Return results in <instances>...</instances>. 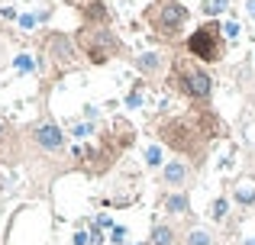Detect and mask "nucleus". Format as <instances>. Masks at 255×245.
<instances>
[{
    "label": "nucleus",
    "mask_w": 255,
    "mask_h": 245,
    "mask_svg": "<svg viewBox=\"0 0 255 245\" xmlns=\"http://www.w3.org/2000/svg\"><path fill=\"white\" fill-rule=\"evenodd\" d=\"M168 84L178 97L191 103H210L213 97V75L210 65L197 62L194 55H174L171 58V71H168Z\"/></svg>",
    "instance_id": "nucleus-3"
},
{
    "label": "nucleus",
    "mask_w": 255,
    "mask_h": 245,
    "mask_svg": "<svg viewBox=\"0 0 255 245\" xmlns=\"http://www.w3.org/2000/svg\"><path fill=\"white\" fill-rule=\"evenodd\" d=\"M142 158H145V164H149V168H155V171H162V164L168 162V158H165V145L158 142V139H152V142L142 149Z\"/></svg>",
    "instance_id": "nucleus-17"
},
{
    "label": "nucleus",
    "mask_w": 255,
    "mask_h": 245,
    "mask_svg": "<svg viewBox=\"0 0 255 245\" xmlns=\"http://www.w3.org/2000/svg\"><path fill=\"white\" fill-rule=\"evenodd\" d=\"M75 42L81 49L84 62L94 68H104L113 58H129L126 42L113 32V26H94V23H81L75 32Z\"/></svg>",
    "instance_id": "nucleus-5"
},
{
    "label": "nucleus",
    "mask_w": 255,
    "mask_h": 245,
    "mask_svg": "<svg viewBox=\"0 0 255 245\" xmlns=\"http://www.w3.org/2000/svg\"><path fill=\"white\" fill-rule=\"evenodd\" d=\"M233 203L243 210L255 207V171H243L233 184Z\"/></svg>",
    "instance_id": "nucleus-15"
},
{
    "label": "nucleus",
    "mask_w": 255,
    "mask_h": 245,
    "mask_svg": "<svg viewBox=\"0 0 255 245\" xmlns=\"http://www.w3.org/2000/svg\"><path fill=\"white\" fill-rule=\"evenodd\" d=\"M13 68H16L19 75H39V62L29 55V52H19V55L13 58Z\"/></svg>",
    "instance_id": "nucleus-19"
},
{
    "label": "nucleus",
    "mask_w": 255,
    "mask_h": 245,
    "mask_svg": "<svg viewBox=\"0 0 255 245\" xmlns=\"http://www.w3.org/2000/svg\"><path fill=\"white\" fill-rule=\"evenodd\" d=\"M149 245H181V229L174 226V223H168V220L152 223Z\"/></svg>",
    "instance_id": "nucleus-16"
},
{
    "label": "nucleus",
    "mask_w": 255,
    "mask_h": 245,
    "mask_svg": "<svg viewBox=\"0 0 255 245\" xmlns=\"http://www.w3.org/2000/svg\"><path fill=\"white\" fill-rule=\"evenodd\" d=\"M84 226H91V223H78V229H75V236H71V245H91V229H84Z\"/></svg>",
    "instance_id": "nucleus-25"
},
{
    "label": "nucleus",
    "mask_w": 255,
    "mask_h": 245,
    "mask_svg": "<svg viewBox=\"0 0 255 245\" xmlns=\"http://www.w3.org/2000/svg\"><path fill=\"white\" fill-rule=\"evenodd\" d=\"M132 68L142 81H158V78H168L171 71V58L158 49H145L139 55H132Z\"/></svg>",
    "instance_id": "nucleus-10"
},
{
    "label": "nucleus",
    "mask_w": 255,
    "mask_h": 245,
    "mask_svg": "<svg viewBox=\"0 0 255 245\" xmlns=\"http://www.w3.org/2000/svg\"><path fill=\"white\" fill-rule=\"evenodd\" d=\"M23 152H26V136L16 129V126L0 120V164H6V168L19 164L26 158Z\"/></svg>",
    "instance_id": "nucleus-11"
},
{
    "label": "nucleus",
    "mask_w": 255,
    "mask_h": 245,
    "mask_svg": "<svg viewBox=\"0 0 255 245\" xmlns=\"http://www.w3.org/2000/svg\"><path fill=\"white\" fill-rule=\"evenodd\" d=\"M243 245H255V233H252V236H249V239H246Z\"/></svg>",
    "instance_id": "nucleus-32"
},
{
    "label": "nucleus",
    "mask_w": 255,
    "mask_h": 245,
    "mask_svg": "<svg viewBox=\"0 0 255 245\" xmlns=\"http://www.w3.org/2000/svg\"><path fill=\"white\" fill-rule=\"evenodd\" d=\"M84 120L97 123V120H100V110H97V107H91V103H87V107H84Z\"/></svg>",
    "instance_id": "nucleus-28"
},
{
    "label": "nucleus",
    "mask_w": 255,
    "mask_h": 245,
    "mask_svg": "<svg viewBox=\"0 0 255 245\" xmlns=\"http://www.w3.org/2000/svg\"><path fill=\"white\" fill-rule=\"evenodd\" d=\"M132 142H136V126L123 116H113L100 129L97 145H78L75 149V168L87 177H104L117 162H123Z\"/></svg>",
    "instance_id": "nucleus-2"
},
{
    "label": "nucleus",
    "mask_w": 255,
    "mask_h": 245,
    "mask_svg": "<svg viewBox=\"0 0 255 245\" xmlns=\"http://www.w3.org/2000/svg\"><path fill=\"white\" fill-rule=\"evenodd\" d=\"M194 174H197V171L191 168V164L184 162V158H168V162L162 164V171H158V187L162 190H187L194 184Z\"/></svg>",
    "instance_id": "nucleus-9"
},
{
    "label": "nucleus",
    "mask_w": 255,
    "mask_h": 245,
    "mask_svg": "<svg viewBox=\"0 0 255 245\" xmlns=\"http://www.w3.org/2000/svg\"><path fill=\"white\" fill-rule=\"evenodd\" d=\"M16 26H19V29H26V32H29V29H36V26H39V13H19Z\"/></svg>",
    "instance_id": "nucleus-27"
},
{
    "label": "nucleus",
    "mask_w": 255,
    "mask_h": 245,
    "mask_svg": "<svg viewBox=\"0 0 255 245\" xmlns=\"http://www.w3.org/2000/svg\"><path fill=\"white\" fill-rule=\"evenodd\" d=\"M26 139H29V145L39 152L42 158H49V162H58V158L68 155V142H65V129L58 126L52 116H42V120H36L29 126V132H26Z\"/></svg>",
    "instance_id": "nucleus-8"
},
{
    "label": "nucleus",
    "mask_w": 255,
    "mask_h": 245,
    "mask_svg": "<svg viewBox=\"0 0 255 245\" xmlns=\"http://www.w3.org/2000/svg\"><path fill=\"white\" fill-rule=\"evenodd\" d=\"M39 55L45 58V62L52 65V71H58V75H65V71H75L78 65H81V49H78L75 36L71 32H45L42 39H39Z\"/></svg>",
    "instance_id": "nucleus-7"
},
{
    "label": "nucleus",
    "mask_w": 255,
    "mask_h": 245,
    "mask_svg": "<svg viewBox=\"0 0 255 245\" xmlns=\"http://www.w3.org/2000/svg\"><path fill=\"white\" fill-rule=\"evenodd\" d=\"M78 10L81 23H94V26H113V13L104 0H68Z\"/></svg>",
    "instance_id": "nucleus-13"
},
{
    "label": "nucleus",
    "mask_w": 255,
    "mask_h": 245,
    "mask_svg": "<svg viewBox=\"0 0 255 245\" xmlns=\"http://www.w3.org/2000/svg\"><path fill=\"white\" fill-rule=\"evenodd\" d=\"M142 23L149 26L155 42L178 45L187 23H191V10L184 6V0H152L142 10Z\"/></svg>",
    "instance_id": "nucleus-4"
},
{
    "label": "nucleus",
    "mask_w": 255,
    "mask_h": 245,
    "mask_svg": "<svg viewBox=\"0 0 255 245\" xmlns=\"http://www.w3.org/2000/svg\"><path fill=\"white\" fill-rule=\"evenodd\" d=\"M49 19H52V6H45V10H39V26H42V23H49Z\"/></svg>",
    "instance_id": "nucleus-30"
},
{
    "label": "nucleus",
    "mask_w": 255,
    "mask_h": 245,
    "mask_svg": "<svg viewBox=\"0 0 255 245\" xmlns=\"http://www.w3.org/2000/svg\"><path fill=\"white\" fill-rule=\"evenodd\" d=\"M200 10H204L207 19H217V16H223V13L230 10V0H204Z\"/></svg>",
    "instance_id": "nucleus-21"
},
{
    "label": "nucleus",
    "mask_w": 255,
    "mask_h": 245,
    "mask_svg": "<svg viewBox=\"0 0 255 245\" xmlns=\"http://www.w3.org/2000/svg\"><path fill=\"white\" fill-rule=\"evenodd\" d=\"M184 245H217V233L207 226H191L184 233Z\"/></svg>",
    "instance_id": "nucleus-18"
},
{
    "label": "nucleus",
    "mask_w": 255,
    "mask_h": 245,
    "mask_svg": "<svg viewBox=\"0 0 255 245\" xmlns=\"http://www.w3.org/2000/svg\"><path fill=\"white\" fill-rule=\"evenodd\" d=\"M97 126H100V123H91V120H75V123L68 126V132H71L75 139H87V136H94V132H97Z\"/></svg>",
    "instance_id": "nucleus-22"
},
{
    "label": "nucleus",
    "mask_w": 255,
    "mask_h": 245,
    "mask_svg": "<svg viewBox=\"0 0 255 245\" xmlns=\"http://www.w3.org/2000/svg\"><path fill=\"white\" fill-rule=\"evenodd\" d=\"M246 16L255 19V0H246Z\"/></svg>",
    "instance_id": "nucleus-31"
},
{
    "label": "nucleus",
    "mask_w": 255,
    "mask_h": 245,
    "mask_svg": "<svg viewBox=\"0 0 255 245\" xmlns=\"http://www.w3.org/2000/svg\"><path fill=\"white\" fill-rule=\"evenodd\" d=\"M0 16L3 19H19V13L13 10V6H0Z\"/></svg>",
    "instance_id": "nucleus-29"
},
{
    "label": "nucleus",
    "mask_w": 255,
    "mask_h": 245,
    "mask_svg": "<svg viewBox=\"0 0 255 245\" xmlns=\"http://www.w3.org/2000/svg\"><path fill=\"white\" fill-rule=\"evenodd\" d=\"M226 216H230V194H220L217 200L210 203V220L213 223H223Z\"/></svg>",
    "instance_id": "nucleus-20"
},
{
    "label": "nucleus",
    "mask_w": 255,
    "mask_h": 245,
    "mask_svg": "<svg viewBox=\"0 0 255 245\" xmlns=\"http://www.w3.org/2000/svg\"><path fill=\"white\" fill-rule=\"evenodd\" d=\"M184 52L194 55L197 62H204V65L223 62V55H226L223 23H220V19H207V23H200L197 29H191L187 39H184Z\"/></svg>",
    "instance_id": "nucleus-6"
},
{
    "label": "nucleus",
    "mask_w": 255,
    "mask_h": 245,
    "mask_svg": "<svg viewBox=\"0 0 255 245\" xmlns=\"http://www.w3.org/2000/svg\"><path fill=\"white\" fill-rule=\"evenodd\" d=\"M123 103H126V110H139V107H142V103H145V97H142V81H139V84H132Z\"/></svg>",
    "instance_id": "nucleus-23"
},
{
    "label": "nucleus",
    "mask_w": 255,
    "mask_h": 245,
    "mask_svg": "<svg viewBox=\"0 0 255 245\" xmlns=\"http://www.w3.org/2000/svg\"><path fill=\"white\" fill-rule=\"evenodd\" d=\"M126 236H129V229H126L123 223H113V229H110V245H126Z\"/></svg>",
    "instance_id": "nucleus-26"
},
{
    "label": "nucleus",
    "mask_w": 255,
    "mask_h": 245,
    "mask_svg": "<svg viewBox=\"0 0 255 245\" xmlns=\"http://www.w3.org/2000/svg\"><path fill=\"white\" fill-rule=\"evenodd\" d=\"M223 36L230 39V42H236L239 36H243V23H239L236 16H230V19H223Z\"/></svg>",
    "instance_id": "nucleus-24"
},
{
    "label": "nucleus",
    "mask_w": 255,
    "mask_h": 245,
    "mask_svg": "<svg viewBox=\"0 0 255 245\" xmlns=\"http://www.w3.org/2000/svg\"><path fill=\"white\" fill-rule=\"evenodd\" d=\"M158 207L168 216H191V197H187V190H162Z\"/></svg>",
    "instance_id": "nucleus-14"
},
{
    "label": "nucleus",
    "mask_w": 255,
    "mask_h": 245,
    "mask_svg": "<svg viewBox=\"0 0 255 245\" xmlns=\"http://www.w3.org/2000/svg\"><path fill=\"white\" fill-rule=\"evenodd\" d=\"M220 136H226V129L210 103H191L184 113L165 116L162 123H155V139L178 158H184L194 171L207 168L210 149Z\"/></svg>",
    "instance_id": "nucleus-1"
},
{
    "label": "nucleus",
    "mask_w": 255,
    "mask_h": 245,
    "mask_svg": "<svg viewBox=\"0 0 255 245\" xmlns=\"http://www.w3.org/2000/svg\"><path fill=\"white\" fill-rule=\"evenodd\" d=\"M136 187H139V168H132L129 162H123L117 181H113V200H110V207H132Z\"/></svg>",
    "instance_id": "nucleus-12"
}]
</instances>
